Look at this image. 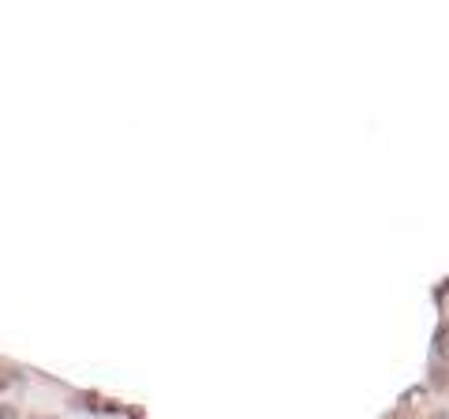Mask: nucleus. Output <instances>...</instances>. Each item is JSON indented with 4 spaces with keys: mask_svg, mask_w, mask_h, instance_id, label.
Wrapping results in <instances>:
<instances>
[{
    "mask_svg": "<svg viewBox=\"0 0 449 419\" xmlns=\"http://www.w3.org/2000/svg\"><path fill=\"white\" fill-rule=\"evenodd\" d=\"M431 382H438L442 389H449V367H438V371H431Z\"/></svg>",
    "mask_w": 449,
    "mask_h": 419,
    "instance_id": "nucleus-1",
    "label": "nucleus"
},
{
    "mask_svg": "<svg viewBox=\"0 0 449 419\" xmlns=\"http://www.w3.org/2000/svg\"><path fill=\"white\" fill-rule=\"evenodd\" d=\"M11 382H19V371H8V367H0V389L11 386Z\"/></svg>",
    "mask_w": 449,
    "mask_h": 419,
    "instance_id": "nucleus-2",
    "label": "nucleus"
},
{
    "mask_svg": "<svg viewBox=\"0 0 449 419\" xmlns=\"http://www.w3.org/2000/svg\"><path fill=\"white\" fill-rule=\"evenodd\" d=\"M0 419H19V412H16V408H8V404H4V408H0Z\"/></svg>",
    "mask_w": 449,
    "mask_h": 419,
    "instance_id": "nucleus-3",
    "label": "nucleus"
},
{
    "mask_svg": "<svg viewBox=\"0 0 449 419\" xmlns=\"http://www.w3.org/2000/svg\"><path fill=\"white\" fill-rule=\"evenodd\" d=\"M49 419H52V415H49Z\"/></svg>",
    "mask_w": 449,
    "mask_h": 419,
    "instance_id": "nucleus-4",
    "label": "nucleus"
}]
</instances>
